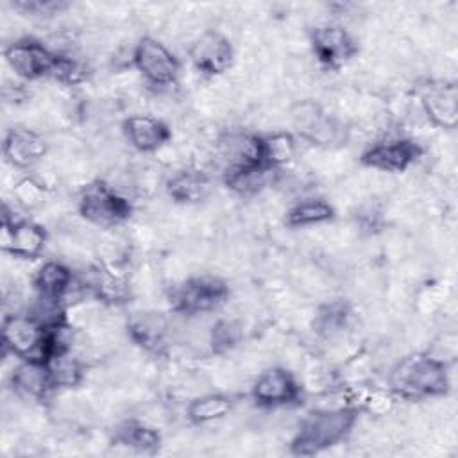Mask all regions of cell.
<instances>
[{"label":"cell","mask_w":458,"mask_h":458,"mask_svg":"<svg viewBox=\"0 0 458 458\" xmlns=\"http://www.w3.org/2000/svg\"><path fill=\"white\" fill-rule=\"evenodd\" d=\"M190 57L200 72L222 73L233 61V48L222 34L206 32L191 45Z\"/></svg>","instance_id":"cell-8"},{"label":"cell","mask_w":458,"mask_h":458,"mask_svg":"<svg viewBox=\"0 0 458 458\" xmlns=\"http://www.w3.org/2000/svg\"><path fill=\"white\" fill-rule=\"evenodd\" d=\"M5 59L18 75L25 79H38L41 75L52 73L55 54H50L38 41L23 39V41L13 43L5 50Z\"/></svg>","instance_id":"cell-7"},{"label":"cell","mask_w":458,"mask_h":458,"mask_svg":"<svg viewBox=\"0 0 458 458\" xmlns=\"http://www.w3.org/2000/svg\"><path fill=\"white\" fill-rule=\"evenodd\" d=\"M13 385L16 386L18 392L25 395H30V397L43 395L47 388L52 385L47 363L27 360L25 363L18 365L13 372Z\"/></svg>","instance_id":"cell-18"},{"label":"cell","mask_w":458,"mask_h":458,"mask_svg":"<svg viewBox=\"0 0 458 458\" xmlns=\"http://www.w3.org/2000/svg\"><path fill=\"white\" fill-rule=\"evenodd\" d=\"M14 7L36 16H50L63 11L66 4L57 0H21V2H16Z\"/></svg>","instance_id":"cell-29"},{"label":"cell","mask_w":458,"mask_h":458,"mask_svg":"<svg viewBox=\"0 0 458 458\" xmlns=\"http://www.w3.org/2000/svg\"><path fill=\"white\" fill-rule=\"evenodd\" d=\"M91 286L97 290V293L106 299V301H120L123 299L125 295V288H123V283L120 279H116L114 276L111 274H100L97 272L95 279L91 281Z\"/></svg>","instance_id":"cell-28"},{"label":"cell","mask_w":458,"mask_h":458,"mask_svg":"<svg viewBox=\"0 0 458 458\" xmlns=\"http://www.w3.org/2000/svg\"><path fill=\"white\" fill-rule=\"evenodd\" d=\"M45 245V231L32 222H4L2 229V247L4 250L20 256L34 258L41 252Z\"/></svg>","instance_id":"cell-12"},{"label":"cell","mask_w":458,"mask_h":458,"mask_svg":"<svg viewBox=\"0 0 458 458\" xmlns=\"http://www.w3.org/2000/svg\"><path fill=\"white\" fill-rule=\"evenodd\" d=\"M297 395L293 377L283 369H270L263 372L254 385V397L263 404L290 403Z\"/></svg>","instance_id":"cell-14"},{"label":"cell","mask_w":458,"mask_h":458,"mask_svg":"<svg viewBox=\"0 0 458 458\" xmlns=\"http://www.w3.org/2000/svg\"><path fill=\"white\" fill-rule=\"evenodd\" d=\"M70 283H72L70 270L55 261L45 263L38 270L34 279V284L41 293V297H50V299H59L70 288Z\"/></svg>","instance_id":"cell-20"},{"label":"cell","mask_w":458,"mask_h":458,"mask_svg":"<svg viewBox=\"0 0 458 458\" xmlns=\"http://www.w3.org/2000/svg\"><path fill=\"white\" fill-rule=\"evenodd\" d=\"M347 313L344 306H327L320 315H318V326L320 329L326 331H338L345 326Z\"/></svg>","instance_id":"cell-30"},{"label":"cell","mask_w":458,"mask_h":458,"mask_svg":"<svg viewBox=\"0 0 458 458\" xmlns=\"http://www.w3.org/2000/svg\"><path fill=\"white\" fill-rule=\"evenodd\" d=\"M47 145L43 138L29 129H14L5 136L4 156L16 166H29L43 157Z\"/></svg>","instance_id":"cell-13"},{"label":"cell","mask_w":458,"mask_h":458,"mask_svg":"<svg viewBox=\"0 0 458 458\" xmlns=\"http://www.w3.org/2000/svg\"><path fill=\"white\" fill-rule=\"evenodd\" d=\"M227 297V288L220 279L197 277L186 281L175 292L174 302L179 311L184 313H204L215 310Z\"/></svg>","instance_id":"cell-6"},{"label":"cell","mask_w":458,"mask_h":458,"mask_svg":"<svg viewBox=\"0 0 458 458\" xmlns=\"http://www.w3.org/2000/svg\"><path fill=\"white\" fill-rule=\"evenodd\" d=\"M272 179H274V166L265 163L250 165L227 174V184L242 195H250L263 190L267 184L272 182Z\"/></svg>","instance_id":"cell-19"},{"label":"cell","mask_w":458,"mask_h":458,"mask_svg":"<svg viewBox=\"0 0 458 458\" xmlns=\"http://www.w3.org/2000/svg\"><path fill=\"white\" fill-rule=\"evenodd\" d=\"M166 190L179 202H199L209 193V179L199 170H182L172 175Z\"/></svg>","instance_id":"cell-17"},{"label":"cell","mask_w":458,"mask_h":458,"mask_svg":"<svg viewBox=\"0 0 458 458\" xmlns=\"http://www.w3.org/2000/svg\"><path fill=\"white\" fill-rule=\"evenodd\" d=\"M47 369L52 379V385H59V386H72L77 383L79 376H81V369L79 363L75 361V358H72L66 349L63 351H55L47 361Z\"/></svg>","instance_id":"cell-23"},{"label":"cell","mask_w":458,"mask_h":458,"mask_svg":"<svg viewBox=\"0 0 458 458\" xmlns=\"http://www.w3.org/2000/svg\"><path fill=\"white\" fill-rule=\"evenodd\" d=\"M390 385L404 397H424L444 394L449 381L445 367L438 358L413 354L395 365Z\"/></svg>","instance_id":"cell-1"},{"label":"cell","mask_w":458,"mask_h":458,"mask_svg":"<svg viewBox=\"0 0 458 458\" xmlns=\"http://www.w3.org/2000/svg\"><path fill=\"white\" fill-rule=\"evenodd\" d=\"M295 152V143L288 134H272L261 140V159L265 165L276 166L292 159Z\"/></svg>","instance_id":"cell-26"},{"label":"cell","mask_w":458,"mask_h":458,"mask_svg":"<svg viewBox=\"0 0 458 458\" xmlns=\"http://www.w3.org/2000/svg\"><path fill=\"white\" fill-rule=\"evenodd\" d=\"M81 213L97 225H114L129 216L131 206L107 186L93 184L81 197Z\"/></svg>","instance_id":"cell-4"},{"label":"cell","mask_w":458,"mask_h":458,"mask_svg":"<svg viewBox=\"0 0 458 458\" xmlns=\"http://www.w3.org/2000/svg\"><path fill=\"white\" fill-rule=\"evenodd\" d=\"M419 156V147L408 140H392L374 145L363 154V163L386 170V172H401L404 170L415 157Z\"/></svg>","instance_id":"cell-11"},{"label":"cell","mask_w":458,"mask_h":458,"mask_svg":"<svg viewBox=\"0 0 458 458\" xmlns=\"http://www.w3.org/2000/svg\"><path fill=\"white\" fill-rule=\"evenodd\" d=\"M16 195H18L20 202H23V204H27V206H32V204H36V202L39 200V197H41V188H39V184H36V182H32V181L27 179V181H21V182L18 184Z\"/></svg>","instance_id":"cell-31"},{"label":"cell","mask_w":458,"mask_h":458,"mask_svg":"<svg viewBox=\"0 0 458 458\" xmlns=\"http://www.w3.org/2000/svg\"><path fill=\"white\" fill-rule=\"evenodd\" d=\"M4 345L27 360L47 361L55 351H63L57 327H45L34 317L11 315L4 322Z\"/></svg>","instance_id":"cell-2"},{"label":"cell","mask_w":458,"mask_h":458,"mask_svg":"<svg viewBox=\"0 0 458 458\" xmlns=\"http://www.w3.org/2000/svg\"><path fill=\"white\" fill-rule=\"evenodd\" d=\"M422 104L428 116L442 125L454 127L458 107H456V88L453 84L429 86L422 95Z\"/></svg>","instance_id":"cell-15"},{"label":"cell","mask_w":458,"mask_h":458,"mask_svg":"<svg viewBox=\"0 0 458 458\" xmlns=\"http://www.w3.org/2000/svg\"><path fill=\"white\" fill-rule=\"evenodd\" d=\"M134 63L138 70L152 84L166 86L177 77L179 64L165 45L152 38H143L134 50Z\"/></svg>","instance_id":"cell-5"},{"label":"cell","mask_w":458,"mask_h":458,"mask_svg":"<svg viewBox=\"0 0 458 458\" xmlns=\"http://www.w3.org/2000/svg\"><path fill=\"white\" fill-rule=\"evenodd\" d=\"M231 410V403L224 395H204L195 399L190 408L188 415L195 422H209L227 415Z\"/></svg>","instance_id":"cell-25"},{"label":"cell","mask_w":458,"mask_h":458,"mask_svg":"<svg viewBox=\"0 0 458 458\" xmlns=\"http://www.w3.org/2000/svg\"><path fill=\"white\" fill-rule=\"evenodd\" d=\"M240 336H242V329H240V326L236 322H233V320H220L213 327V333H211L213 349L218 351V352L229 351V349H233L240 342Z\"/></svg>","instance_id":"cell-27"},{"label":"cell","mask_w":458,"mask_h":458,"mask_svg":"<svg viewBox=\"0 0 458 458\" xmlns=\"http://www.w3.org/2000/svg\"><path fill=\"white\" fill-rule=\"evenodd\" d=\"M218 157L225 165L227 174L263 163L261 140L247 132H229L218 140Z\"/></svg>","instance_id":"cell-9"},{"label":"cell","mask_w":458,"mask_h":458,"mask_svg":"<svg viewBox=\"0 0 458 458\" xmlns=\"http://www.w3.org/2000/svg\"><path fill=\"white\" fill-rule=\"evenodd\" d=\"M114 442L122 444V445H127L131 449L150 451V449L157 447L159 435L152 428H147L143 424L125 422L114 433Z\"/></svg>","instance_id":"cell-21"},{"label":"cell","mask_w":458,"mask_h":458,"mask_svg":"<svg viewBox=\"0 0 458 458\" xmlns=\"http://www.w3.org/2000/svg\"><path fill=\"white\" fill-rule=\"evenodd\" d=\"M165 322L152 315H145L131 326L132 338L150 351H159L165 345Z\"/></svg>","instance_id":"cell-22"},{"label":"cell","mask_w":458,"mask_h":458,"mask_svg":"<svg viewBox=\"0 0 458 458\" xmlns=\"http://www.w3.org/2000/svg\"><path fill=\"white\" fill-rule=\"evenodd\" d=\"M311 41L315 55L327 66H336L347 61L356 50L347 30H344L338 25L317 27L311 36Z\"/></svg>","instance_id":"cell-10"},{"label":"cell","mask_w":458,"mask_h":458,"mask_svg":"<svg viewBox=\"0 0 458 458\" xmlns=\"http://www.w3.org/2000/svg\"><path fill=\"white\" fill-rule=\"evenodd\" d=\"M123 127L127 140L140 150H154L161 147L170 136L168 127L150 116H131L125 120Z\"/></svg>","instance_id":"cell-16"},{"label":"cell","mask_w":458,"mask_h":458,"mask_svg":"<svg viewBox=\"0 0 458 458\" xmlns=\"http://www.w3.org/2000/svg\"><path fill=\"white\" fill-rule=\"evenodd\" d=\"M333 216V208L320 200V199H310L304 202H299L293 206L288 213V222L292 225H310V224H318Z\"/></svg>","instance_id":"cell-24"},{"label":"cell","mask_w":458,"mask_h":458,"mask_svg":"<svg viewBox=\"0 0 458 458\" xmlns=\"http://www.w3.org/2000/svg\"><path fill=\"white\" fill-rule=\"evenodd\" d=\"M354 424V413L347 408H335L311 413L293 438L297 454H315L340 442Z\"/></svg>","instance_id":"cell-3"}]
</instances>
